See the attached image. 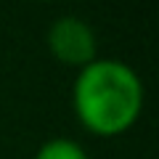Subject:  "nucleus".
Wrapping results in <instances>:
<instances>
[{"instance_id": "nucleus-3", "label": "nucleus", "mask_w": 159, "mask_h": 159, "mask_svg": "<svg viewBox=\"0 0 159 159\" xmlns=\"http://www.w3.org/2000/svg\"><path fill=\"white\" fill-rule=\"evenodd\" d=\"M34 159H88L85 148L69 138H51L40 146Z\"/></svg>"}, {"instance_id": "nucleus-2", "label": "nucleus", "mask_w": 159, "mask_h": 159, "mask_svg": "<svg viewBox=\"0 0 159 159\" xmlns=\"http://www.w3.org/2000/svg\"><path fill=\"white\" fill-rule=\"evenodd\" d=\"M48 48L64 64L88 66L90 61H96L98 43L90 24H85L77 16H64L58 21H53L48 29Z\"/></svg>"}, {"instance_id": "nucleus-1", "label": "nucleus", "mask_w": 159, "mask_h": 159, "mask_svg": "<svg viewBox=\"0 0 159 159\" xmlns=\"http://www.w3.org/2000/svg\"><path fill=\"white\" fill-rule=\"evenodd\" d=\"M143 106L141 77L127 64L96 58L74 80V111L88 130L117 135L138 119Z\"/></svg>"}]
</instances>
